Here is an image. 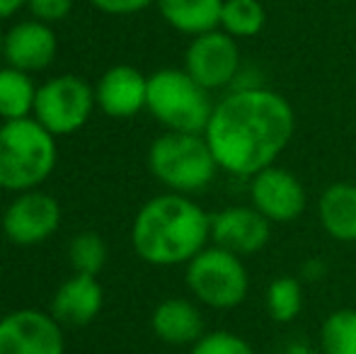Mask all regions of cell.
Instances as JSON below:
<instances>
[{
  "instance_id": "cell-20",
  "label": "cell",
  "mask_w": 356,
  "mask_h": 354,
  "mask_svg": "<svg viewBox=\"0 0 356 354\" xmlns=\"http://www.w3.org/2000/svg\"><path fill=\"white\" fill-rule=\"evenodd\" d=\"M267 24V10L259 0H223L220 24L233 39H252Z\"/></svg>"
},
{
  "instance_id": "cell-9",
  "label": "cell",
  "mask_w": 356,
  "mask_h": 354,
  "mask_svg": "<svg viewBox=\"0 0 356 354\" xmlns=\"http://www.w3.org/2000/svg\"><path fill=\"white\" fill-rule=\"evenodd\" d=\"M58 226H61V204L42 189L15 194V199L3 211L5 238L22 248L49 241L58 231Z\"/></svg>"
},
{
  "instance_id": "cell-1",
  "label": "cell",
  "mask_w": 356,
  "mask_h": 354,
  "mask_svg": "<svg viewBox=\"0 0 356 354\" xmlns=\"http://www.w3.org/2000/svg\"><path fill=\"white\" fill-rule=\"evenodd\" d=\"M296 134L291 102L269 88H238L218 99L204 138L218 168L235 177H252L274 166Z\"/></svg>"
},
{
  "instance_id": "cell-5",
  "label": "cell",
  "mask_w": 356,
  "mask_h": 354,
  "mask_svg": "<svg viewBox=\"0 0 356 354\" xmlns=\"http://www.w3.org/2000/svg\"><path fill=\"white\" fill-rule=\"evenodd\" d=\"M216 104L184 68H160L148 76L145 109L165 131L204 134Z\"/></svg>"
},
{
  "instance_id": "cell-14",
  "label": "cell",
  "mask_w": 356,
  "mask_h": 354,
  "mask_svg": "<svg viewBox=\"0 0 356 354\" xmlns=\"http://www.w3.org/2000/svg\"><path fill=\"white\" fill-rule=\"evenodd\" d=\"M97 107L112 119H131L145 109L148 99V76L129 63L107 68L95 83Z\"/></svg>"
},
{
  "instance_id": "cell-17",
  "label": "cell",
  "mask_w": 356,
  "mask_h": 354,
  "mask_svg": "<svg viewBox=\"0 0 356 354\" xmlns=\"http://www.w3.org/2000/svg\"><path fill=\"white\" fill-rule=\"evenodd\" d=\"M320 226L332 241L356 243V184L334 182L320 194Z\"/></svg>"
},
{
  "instance_id": "cell-29",
  "label": "cell",
  "mask_w": 356,
  "mask_h": 354,
  "mask_svg": "<svg viewBox=\"0 0 356 354\" xmlns=\"http://www.w3.org/2000/svg\"><path fill=\"white\" fill-rule=\"evenodd\" d=\"M289 354H313L310 350H305V347H296V350H291Z\"/></svg>"
},
{
  "instance_id": "cell-4",
  "label": "cell",
  "mask_w": 356,
  "mask_h": 354,
  "mask_svg": "<svg viewBox=\"0 0 356 354\" xmlns=\"http://www.w3.org/2000/svg\"><path fill=\"white\" fill-rule=\"evenodd\" d=\"M148 170L168 192H204L220 170L204 134L163 131L148 148Z\"/></svg>"
},
{
  "instance_id": "cell-25",
  "label": "cell",
  "mask_w": 356,
  "mask_h": 354,
  "mask_svg": "<svg viewBox=\"0 0 356 354\" xmlns=\"http://www.w3.org/2000/svg\"><path fill=\"white\" fill-rule=\"evenodd\" d=\"M24 8L32 13L34 19H42L47 24H56L71 15L73 0H27Z\"/></svg>"
},
{
  "instance_id": "cell-19",
  "label": "cell",
  "mask_w": 356,
  "mask_h": 354,
  "mask_svg": "<svg viewBox=\"0 0 356 354\" xmlns=\"http://www.w3.org/2000/svg\"><path fill=\"white\" fill-rule=\"evenodd\" d=\"M37 88L32 73L17 71L13 66H0V122L27 119L34 112Z\"/></svg>"
},
{
  "instance_id": "cell-13",
  "label": "cell",
  "mask_w": 356,
  "mask_h": 354,
  "mask_svg": "<svg viewBox=\"0 0 356 354\" xmlns=\"http://www.w3.org/2000/svg\"><path fill=\"white\" fill-rule=\"evenodd\" d=\"M58 54V37L54 24L42 19H24L5 32L3 39V61L24 73L47 71Z\"/></svg>"
},
{
  "instance_id": "cell-7",
  "label": "cell",
  "mask_w": 356,
  "mask_h": 354,
  "mask_svg": "<svg viewBox=\"0 0 356 354\" xmlns=\"http://www.w3.org/2000/svg\"><path fill=\"white\" fill-rule=\"evenodd\" d=\"M95 88L83 76L61 73L37 88L32 117L54 136H71L92 119Z\"/></svg>"
},
{
  "instance_id": "cell-21",
  "label": "cell",
  "mask_w": 356,
  "mask_h": 354,
  "mask_svg": "<svg viewBox=\"0 0 356 354\" xmlns=\"http://www.w3.org/2000/svg\"><path fill=\"white\" fill-rule=\"evenodd\" d=\"M264 308L274 323H293L303 308V284L298 277H277L264 291Z\"/></svg>"
},
{
  "instance_id": "cell-2",
  "label": "cell",
  "mask_w": 356,
  "mask_h": 354,
  "mask_svg": "<svg viewBox=\"0 0 356 354\" xmlns=\"http://www.w3.org/2000/svg\"><path fill=\"white\" fill-rule=\"evenodd\" d=\"M211 243V214L187 194H160L138 209L131 223L134 252L153 267L187 265Z\"/></svg>"
},
{
  "instance_id": "cell-26",
  "label": "cell",
  "mask_w": 356,
  "mask_h": 354,
  "mask_svg": "<svg viewBox=\"0 0 356 354\" xmlns=\"http://www.w3.org/2000/svg\"><path fill=\"white\" fill-rule=\"evenodd\" d=\"M88 3L107 15H136L150 8L155 0H88Z\"/></svg>"
},
{
  "instance_id": "cell-16",
  "label": "cell",
  "mask_w": 356,
  "mask_h": 354,
  "mask_svg": "<svg viewBox=\"0 0 356 354\" xmlns=\"http://www.w3.org/2000/svg\"><path fill=\"white\" fill-rule=\"evenodd\" d=\"M150 330L165 345L182 347L202 340L204 335V316L199 306L189 298H165L150 313Z\"/></svg>"
},
{
  "instance_id": "cell-11",
  "label": "cell",
  "mask_w": 356,
  "mask_h": 354,
  "mask_svg": "<svg viewBox=\"0 0 356 354\" xmlns=\"http://www.w3.org/2000/svg\"><path fill=\"white\" fill-rule=\"evenodd\" d=\"M250 204L272 223H291L303 216L308 192L296 172L282 166H269L250 177Z\"/></svg>"
},
{
  "instance_id": "cell-6",
  "label": "cell",
  "mask_w": 356,
  "mask_h": 354,
  "mask_svg": "<svg viewBox=\"0 0 356 354\" xmlns=\"http://www.w3.org/2000/svg\"><path fill=\"white\" fill-rule=\"evenodd\" d=\"M184 284L202 306L213 311L238 308L250 293V274L243 257L218 246H207L184 265Z\"/></svg>"
},
{
  "instance_id": "cell-12",
  "label": "cell",
  "mask_w": 356,
  "mask_h": 354,
  "mask_svg": "<svg viewBox=\"0 0 356 354\" xmlns=\"http://www.w3.org/2000/svg\"><path fill=\"white\" fill-rule=\"evenodd\" d=\"M272 221L262 216L250 204H235L211 214V246L233 252L238 257H252L269 246L272 238Z\"/></svg>"
},
{
  "instance_id": "cell-3",
  "label": "cell",
  "mask_w": 356,
  "mask_h": 354,
  "mask_svg": "<svg viewBox=\"0 0 356 354\" xmlns=\"http://www.w3.org/2000/svg\"><path fill=\"white\" fill-rule=\"evenodd\" d=\"M56 163V136L34 117L0 122V189L13 194L39 189Z\"/></svg>"
},
{
  "instance_id": "cell-8",
  "label": "cell",
  "mask_w": 356,
  "mask_h": 354,
  "mask_svg": "<svg viewBox=\"0 0 356 354\" xmlns=\"http://www.w3.org/2000/svg\"><path fill=\"white\" fill-rule=\"evenodd\" d=\"M240 63H243V54H240L238 39H233L218 27L192 37L187 51H184L182 68L199 86L213 92V90H223L238 81Z\"/></svg>"
},
{
  "instance_id": "cell-18",
  "label": "cell",
  "mask_w": 356,
  "mask_h": 354,
  "mask_svg": "<svg viewBox=\"0 0 356 354\" xmlns=\"http://www.w3.org/2000/svg\"><path fill=\"white\" fill-rule=\"evenodd\" d=\"M158 13L175 32L199 37L218 29L223 0H155Z\"/></svg>"
},
{
  "instance_id": "cell-27",
  "label": "cell",
  "mask_w": 356,
  "mask_h": 354,
  "mask_svg": "<svg viewBox=\"0 0 356 354\" xmlns=\"http://www.w3.org/2000/svg\"><path fill=\"white\" fill-rule=\"evenodd\" d=\"M24 3H27V0H0V22L10 19L15 13H19V10L24 8Z\"/></svg>"
},
{
  "instance_id": "cell-10",
  "label": "cell",
  "mask_w": 356,
  "mask_h": 354,
  "mask_svg": "<svg viewBox=\"0 0 356 354\" xmlns=\"http://www.w3.org/2000/svg\"><path fill=\"white\" fill-rule=\"evenodd\" d=\"M63 325L49 311L17 308L0 318V354H63Z\"/></svg>"
},
{
  "instance_id": "cell-28",
  "label": "cell",
  "mask_w": 356,
  "mask_h": 354,
  "mask_svg": "<svg viewBox=\"0 0 356 354\" xmlns=\"http://www.w3.org/2000/svg\"><path fill=\"white\" fill-rule=\"evenodd\" d=\"M323 274H325L323 262H310V265L303 267V279H308V282H313V279H323Z\"/></svg>"
},
{
  "instance_id": "cell-15",
  "label": "cell",
  "mask_w": 356,
  "mask_h": 354,
  "mask_svg": "<svg viewBox=\"0 0 356 354\" xmlns=\"http://www.w3.org/2000/svg\"><path fill=\"white\" fill-rule=\"evenodd\" d=\"M104 291L97 277L90 274H71L51 298V313L61 325L83 328L102 313Z\"/></svg>"
},
{
  "instance_id": "cell-22",
  "label": "cell",
  "mask_w": 356,
  "mask_h": 354,
  "mask_svg": "<svg viewBox=\"0 0 356 354\" xmlns=\"http://www.w3.org/2000/svg\"><path fill=\"white\" fill-rule=\"evenodd\" d=\"M320 354H356V308H339L325 318Z\"/></svg>"
},
{
  "instance_id": "cell-24",
  "label": "cell",
  "mask_w": 356,
  "mask_h": 354,
  "mask_svg": "<svg viewBox=\"0 0 356 354\" xmlns=\"http://www.w3.org/2000/svg\"><path fill=\"white\" fill-rule=\"evenodd\" d=\"M189 354H257L254 347L245 337L235 335L230 330L204 332L202 340L194 342Z\"/></svg>"
},
{
  "instance_id": "cell-23",
  "label": "cell",
  "mask_w": 356,
  "mask_h": 354,
  "mask_svg": "<svg viewBox=\"0 0 356 354\" xmlns=\"http://www.w3.org/2000/svg\"><path fill=\"white\" fill-rule=\"evenodd\" d=\"M68 262L75 274H90L97 277L107 265V243L99 233L83 231L68 246Z\"/></svg>"
},
{
  "instance_id": "cell-30",
  "label": "cell",
  "mask_w": 356,
  "mask_h": 354,
  "mask_svg": "<svg viewBox=\"0 0 356 354\" xmlns=\"http://www.w3.org/2000/svg\"><path fill=\"white\" fill-rule=\"evenodd\" d=\"M3 39H5V32H0V58H3Z\"/></svg>"
}]
</instances>
